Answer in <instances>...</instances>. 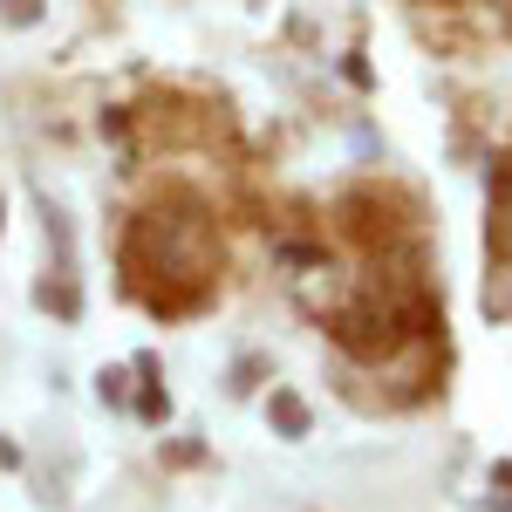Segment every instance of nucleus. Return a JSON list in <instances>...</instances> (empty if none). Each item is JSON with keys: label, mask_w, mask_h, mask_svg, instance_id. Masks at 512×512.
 Returning <instances> with one entry per match:
<instances>
[{"label": "nucleus", "mask_w": 512, "mask_h": 512, "mask_svg": "<svg viewBox=\"0 0 512 512\" xmlns=\"http://www.w3.org/2000/svg\"><path fill=\"white\" fill-rule=\"evenodd\" d=\"M130 267H158L178 280H205L212 274V233L198 212H144L130 233Z\"/></svg>", "instance_id": "f257e3e1"}, {"label": "nucleus", "mask_w": 512, "mask_h": 512, "mask_svg": "<svg viewBox=\"0 0 512 512\" xmlns=\"http://www.w3.org/2000/svg\"><path fill=\"white\" fill-rule=\"evenodd\" d=\"M485 7H499V14H512V0H485Z\"/></svg>", "instance_id": "423d86ee"}, {"label": "nucleus", "mask_w": 512, "mask_h": 512, "mask_svg": "<svg viewBox=\"0 0 512 512\" xmlns=\"http://www.w3.org/2000/svg\"><path fill=\"white\" fill-rule=\"evenodd\" d=\"M485 308H492V315H512V274L485 280Z\"/></svg>", "instance_id": "20e7f679"}, {"label": "nucleus", "mask_w": 512, "mask_h": 512, "mask_svg": "<svg viewBox=\"0 0 512 512\" xmlns=\"http://www.w3.org/2000/svg\"><path fill=\"white\" fill-rule=\"evenodd\" d=\"M0 21H7V28H35L41 0H0Z\"/></svg>", "instance_id": "7ed1b4c3"}, {"label": "nucleus", "mask_w": 512, "mask_h": 512, "mask_svg": "<svg viewBox=\"0 0 512 512\" xmlns=\"http://www.w3.org/2000/svg\"><path fill=\"white\" fill-rule=\"evenodd\" d=\"M0 233H7V205H0Z\"/></svg>", "instance_id": "0eeeda50"}, {"label": "nucleus", "mask_w": 512, "mask_h": 512, "mask_svg": "<svg viewBox=\"0 0 512 512\" xmlns=\"http://www.w3.org/2000/svg\"><path fill=\"white\" fill-rule=\"evenodd\" d=\"M499 253H506V260H512V205H506V212H499Z\"/></svg>", "instance_id": "39448f33"}, {"label": "nucleus", "mask_w": 512, "mask_h": 512, "mask_svg": "<svg viewBox=\"0 0 512 512\" xmlns=\"http://www.w3.org/2000/svg\"><path fill=\"white\" fill-rule=\"evenodd\" d=\"M267 417L280 424V437H308V403L294 390H274V403H267Z\"/></svg>", "instance_id": "f03ea898"}]
</instances>
